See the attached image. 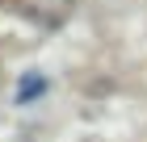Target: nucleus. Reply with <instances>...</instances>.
Masks as SVG:
<instances>
[{
  "instance_id": "obj_1",
  "label": "nucleus",
  "mask_w": 147,
  "mask_h": 142,
  "mask_svg": "<svg viewBox=\"0 0 147 142\" xmlns=\"http://www.w3.org/2000/svg\"><path fill=\"white\" fill-rule=\"evenodd\" d=\"M42 92H46V79H42V75H30L21 88H17V105H30V100L42 96Z\"/></svg>"
}]
</instances>
